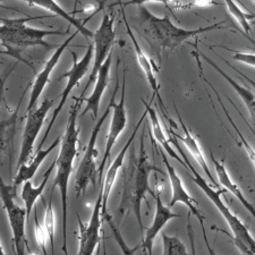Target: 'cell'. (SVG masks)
I'll return each mask as SVG.
<instances>
[{
  "label": "cell",
  "instance_id": "8fae6325",
  "mask_svg": "<svg viewBox=\"0 0 255 255\" xmlns=\"http://www.w3.org/2000/svg\"><path fill=\"white\" fill-rule=\"evenodd\" d=\"M53 105H55V100L46 98L43 99L42 102H41L38 109L32 110L31 113L27 114L26 125L23 131L22 144H20L17 168L30 160L33 149H34V143L36 141V137H38L39 133L41 129H42V126L44 124V122H46L47 115L50 112Z\"/></svg>",
  "mask_w": 255,
  "mask_h": 255
},
{
  "label": "cell",
  "instance_id": "ab89813d",
  "mask_svg": "<svg viewBox=\"0 0 255 255\" xmlns=\"http://www.w3.org/2000/svg\"><path fill=\"white\" fill-rule=\"evenodd\" d=\"M0 79H1V74H0Z\"/></svg>",
  "mask_w": 255,
  "mask_h": 255
},
{
  "label": "cell",
  "instance_id": "e0dca14e",
  "mask_svg": "<svg viewBox=\"0 0 255 255\" xmlns=\"http://www.w3.org/2000/svg\"><path fill=\"white\" fill-rule=\"evenodd\" d=\"M147 116L146 112H144L143 115L139 118V121L137 122V124L135 125L134 129H133V133L130 134V136L127 139V142L125 143V145L123 146V149L121 150V152L117 154V157L115 158L114 161L110 164V167L108 168V170H107V174L105 176V180H104V184L101 185V194H102V215L106 213L108 211V200H109V195L110 193H112L113 188L115 186V183H116L117 180V177H118V172L119 170L122 169L123 164H124V160L125 157L127 155V151L131 145V143H133L134 138L136 137V134L139 129V127L143 124L144 119Z\"/></svg>",
  "mask_w": 255,
  "mask_h": 255
},
{
  "label": "cell",
  "instance_id": "6da1fadb",
  "mask_svg": "<svg viewBox=\"0 0 255 255\" xmlns=\"http://www.w3.org/2000/svg\"><path fill=\"white\" fill-rule=\"evenodd\" d=\"M137 17L139 31L146 42L149 43L152 55L158 58L159 66L161 64L163 53L175 51L184 42L192 38H196L203 33L221 30L225 24V20H221V22L204 27L187 30V28L175 25L168 15L159 17L152 14L143 3H138Z\"/></svg>",
  "mask_w": 255,
  "mask_h": 255
},
{
  "label": "cell",
  "instance_id": "f546056e",
  "mask_svg": "<svg viewBox=\"0 0 255 255\" xmlns=\"http://www.w3.org/2000/svg\"><path fill=\"white\" fill-rule=\"evenodd\" d=\"M162 255H190L186 246L177 236L162 234Z\"/></svg>",
  "mask_w": 255,
  "mask_h": 255
},
{
  "label": "cell",
  "instance_id": "4fadbf2b",
  "mask_svg": "<svg viewBox=\"0 0 255 255\" xmlns=\"http://www.w3.org/2000/svg\"><path fill=\"white\" fill-rule=\"evenodd\" d=\"M155 147L159 150L160 155H161L162 158V161L164 163V166H166L167 175H168V178H169V183L171 186V199L167 207L171 209L174 208L177 203H182L188 210H190V213H192L193 216L196 217L197 220L204 219V217L201 215L199 207H197V202L195 201L194 197L191 196V194L187 192L186 188H185L182 178H180L179 175L177 174L175 167L172 166V164H170L169 160H168V155L164 153L161 149H159V146L155 145Z\"/></svg>",
  "mask_w": 255,
  "mask_h": 255
},
{
  "label": "cell",
  "instance_id": "8992f818",
  "mask_svg": "<svg viewBox=\"0 0 255 255\" xmlns=\"http://www.w3.org/2000/svg\"><path fill=\"white\" fill-rule=\"evenodd\" d=\"M16 188L13 185H8L0 175V200L5 209L11 234H13V251L14 255H24L25 250L30 248L26 238V211L16 203Z\"/></svg>",
  "mask_w": 255,
  "mask_h": 255
},
{
  "label": "cell",
  "instance_id": "3957f363",
  "mask_svg": "<svg viewBox=\"0 0 255 255\" xmlns=\"http://www.w3.org/2000/svg\"><path fill=\"white\" fill-rule=\"evenodd\" d=\"M82 105V98L74 99V104L69 109V117L66 125L65 134L61 136L59 144L58 157L55 159L56 162V177L53 179L52 190L57 187L60 193L61 199V218H63V252L68 254L67 246V218H68V186L71 178L74 161H75L77 151H79V137L80 128L77 126L80 107ZM51 190V191H52Z\"/></svg>",
  "mask_w": 255,
  "mask_h": 255
},
{
  "label": "cell",
  "instance_id": "9a60e30c",
  "mask_svg": "<svg viewBox=\"0 0 255 255\" xmlns=\"http://www.w3.org/2000/svg\"><path fill=\"white\" fill-rule=\"evenodd\" d=\"M122 14H123V19H124V23H125L126 32L129 36L131 43H133V48H134V51H135V56H136L137 63L139 65V67H141L142 72L144 73V75H145L147 82H149V85H150V88L152 90V92H153L152 99H154V97H157L158 100H159L158 102L160 104V107H161L162 109H164V112H166V114H167V108H166V106H164L163 101H162V98L159 93L160 84H159L158 79H157V74L159 73V66L155 65L153 59H151V58H149V57H147L146 53L143 51L142 47L139 46L138 41L136 40V38H135L133 31H131V27L129 25V23L127 22L126 14H125L124 9H122Z\"/></svg>",
  "mask_w": 255,
  "mask_h": 255
},
{
  "label": "cell",
  "instance_id": "1f68e13d",
  "mask_svg": "<svg viewBox=\"0 0 255 255\" xmlns=\"http://www.w3.org/2000/svg\"><path fill=\"white\" fill-rule=\"evenodd\" d=\"M234 56L233 59L240 61L245 65H249L250 67H255V55L254 52H241V51H233Z\"/></svg>",
  "mask_w": 255,
  "mask_h": 255
},
{
  "label": "cell",
  "instance_id": "cb8c5ba5",
  "mask_svg": "<svg viewBox=\"0 0 255 255\" xmlns=\"http://www.w3.org/2000/svg\"><path fill=\"white\" fill-rule=\"evenodd\" d=\"M24 96H25V91L23 92L20 100L18 102V106L16 107V109L13 113L9 115V117H7L2 121H0V157L3 153H8V152L13 150V144H14V137L16 134V127H17L18 123V110L20 104Z\"/></svg>",
  "mask_w": 255,
  "mask_h": 255
},
{
  "label": "cell",
  "instance_id": "83f0119b",
  "mask_svg": "<svg viewBox=\"0 0 255 255\" xmlns=\"http://www.w3.org/2000/svg\"><path fill=\"white\" fill-rule=\"evenodd\" d=\"M43 227L48 234L49 242H50L51 255H55V234H56V213L55 209L52 205V193L49 199V202L46 207V212H44V220Z\"/></svg>",
  "mask_w": 255,
  "mask_h": 255
},
{
  "label": "cell",
  "instance_id": "603a6c76",
  "mask_svg": "<svg viewBox=\"0 0 255 255\" xmlns=\"http://www.w3.org/2000/svg\"><path fill=\"white\" fill-rule=\"evenodd\" d=\"M55 167H56V162H55V160H53L52 163L50 164V167L48 168L46 174H44L42 182H41L38 186H34L31 180H27V182L23 184L20 197H22V201L24 202V209H25V211H26L27 220L31 216V212L33 210V207H34V204L36 202V200L40 199V197H42L43 192H44V190H46V186L49 182V178H50V176L53 172Z\"/></svg>",
  "mask_w": 255,
  "mask_h": 255
},
{
  "label": "cell",
  "instance_id": "5b68a950",
  "mask_svg": "<svg viewBox=\"0 0 255 255\" xmlns=\"http://www.w3.org/2000/svg\"><path fill=\"white\" fill-rule=\"evenodd\" d=\"M187 169L192 171L190 174V177L193 179V182L195 183L197 187H200L203 193L207 195L208 199L211 201L213 205L217 208L218 211L221 213V216L224 217L226 223L228 224L230 230H232L233 235L232 240L234 244L236 245V248L240 250L242 255H255V241L252 234L250 233V230L243 221L238 218L235 213L232 212L227 204L221 200V195L225 193V190H216L215 187L211 186L207 180H205L199 172L195 170V168L193 167L191 162L187 164Z\"/></svg>",
  "mask_w": 255,
  "mask_h": 255
},
{
  "label": "cell",
  "instance_id": "d6a6232c",
  "mask_svg": "<svg viewBox=\"0 0 255 255\" xmlns=\"http://www.w3.org/2000/svg\"><path fill=\"white\" fill-rule=\"evenodd\" d=\"M187 235H188V238H190V242H191V255H196L194 230H193V227H192L190 215H188V219H187Z\"/></svg>",
  "mask_w": 255,
  "mask_h": 255
},
{
  "label": "cell",
  "instance_id": "5bb4252c",
  "mask_svg": "<svg viewBox=\"0 0 255 255\" xmlns=\"http://www.w3.org/2000/svg\"><path fill=\"white\" fill-rule=\"evenodd\" d=\"M155 211L153 216V220L146 232L144 233L142 237V243L139 248H142L143 253L145 255H153V244L157 236L161 233V230L164 228L171 219H176V218L182 217L178 213H175L171 211L170 208H168L166 204L163 203L160 195V192L157 191L155 193Z\"/></svg>",
  "mask_w": 255,
  "mask_h": 255
},
{
  "label": "cell",
  "instance_id": "ac0fdd59",
  "mask_svg": "<svg viewBox=\"0 0 255 255\" xmlns=\"http://www.w3.org/2000/svg\"><path fill=\"white\" fill-rule=\"evenodd\" d=\"M112 59H113V52L108 56V58L106 59L104 65L101 66L100 71H99L96 84H94V89L91 93V96L88 98H82V100L86 102V106L82 113L81 117H84L86 114L91 112L93 119L98 118L99 109H100V102L101 99L104 97V93L106 89L108 88L109 80H110V67H112Z\"/></svg>",
  "mask_w": 255,
  "mask_h": 255
},
{
  "label": "cell",
  "instance_id": "e575fe53",
  "mask_svg": "<svg viewBox=\"0 0 255 255\" xmlns=\"http://www.w3.org/2000/svg\"><path fill=\"white\" fill-rule=\"evenodd\" d=\"M14 67H15V66H14ZM14 67L11 68V69H9V72H7L6 75L3 76V77L1 76V79H0V105H1V102L3 100V96H5V84H6V81L8 79V76H9L10 74H11V72H13Z\"/></svg>",
  "mask_w": 255,
  "mask_h": 255
},
{
  "label": "cell",
  "instance_id": "4316f807",
  "mask_svg": "<svg viewBox=\"0 0 255 255\" xmlns=\"http://www.w3.org/2000/svg\"><path fill=\"white\" fill-rule=\"evenodd\" d=\"M226 7H227L229 14L235 18V20L242 26L244 32L250 34L251 31H252V28H251V25H250V20L254 19V14H251V13H248V11L243 10L236 2L232 1V0L226 1Z\"/></svg>",
  "mask_w": 255,
  "mask_h": 255
},
{
  "label": "cell",
  "instance_id": "4dcf8cb0",
  "mask_svg": "<svg viewBox=\"0 0 255 255\" xmlns=\"http://www.w3.org/2000/svg\"><path fill=\"white\" fill-rule=\"evenodd\" d=\"M34 233H35V241H36V243H38L41 252H42L43 255H47L46 246H47V243L49 241V237H48L46 229H44V227H43V225L40 223L38 213L36 212L34 215Z\"/></svg>",
  "mask_w": 255,
  "mask_h": 255
},
{
  "label": "cell",
  "instance_id": "f1b7e54d",
  "mask_svg": "<svg viewBox=\"0 0 255 255\" xmlns=\"http://www.w3.org/2000/svg\"><path fill=\"white\" fill-rule=\"evenodd\" d=\"M102 218L108 223L110 230H112L113 233V236H114V240L116 241L117 245L119 246V249H121L123 255H135V252L139 249V246H136V248H130V246L127 244L126 241L124 240V237H123L121 230H119L118 226L115 224V221L113 220V217L109 215V212L107 211L106 213L102 215Z\"/></svg>",
  "mask_w": 255,
  "mask_h": 255
},
{
  "label": "cell",
  "instance_id": "d4e9b609",
  "mask_svg": "<svg viewBox=\"0 0 255 255\" xmlns=\"http://www.w3.org/2000/svg\"><path fill=\"white\" fill-rule=\"evenodd\" d=\"M196 52H197V55L202 57V58H203L205 61H207V63H208L209 65H211L212 67L215 68L216 71H217L218 73H219L220 75L223 76L226 81H227V83H229L230 86H232V88H233L234 90H235L236 93H237L238 96H240V98L242 99V101L244 102V105H245L246 107H248L249 113H250V115H251V118L253 119V118H254V109H255V97H254L253 90L248 89V88H245V86H242L241 84H238L237 82L233 79V77H230L227 73H226L225 71H223V69H221V68L219 67V66H218L212 59L208 58V56L204 55V53H203L202 51L197 50V49H196Z\"/></svg>",
  "mask_w": 255,
  "mask_h": 255
},
{
  "label": "cell",
  "instance_id": "30bf717a",
  "mask_svg": "<svg viewBox=\"0 0 255 255\" xmlns=\"http://www.w3.org/2000/svg\"><path fill=\"white\" fill-rule=\"evenodd\" d=\"M72 55H73V65H72L71 69H69L68 72H66L65 74H63L59 79V80L67 79V83H66L64 91H63V93H61L60 101H59L58 106H57L55 110H53L52 117L50 119V122H49L47 130H46V133H44L42 139H41L38 149H42L44 142H46V139L48 138L49 134H50L53 124H55L57 118H58L61 109L64 108V105L66 104V101H67V99L69 98V96H71V92L73 91L75 86L79 85L80 81L83 79V77L85 76V74L88 73L90 66H91L92 58H93V46L92 44H89V47H88V49H86L84 56L82 57L81 60H77V55L75 52L72 51Z\"/></svg>",
  "mask_w": 255,
  "mask_h": 255
},
{
  "label": "cell",
  "instance_id": "f35d334b",
  "mask_svg": "<svg viewBox=\"0 0 255 255\" xmlns=\"http://www.w3.org/2000/svg\"><path fill=\"white\" fill-rule=\"evenodd\" d=\"M0 7H2V5H1V2H0Z\"/></svg>",
  "mask_w": 255,
  "mask_h": 255
},
{
  "label": "cell",
  "instance_id": "2e32d148",
  "mask_svg": "<svg viewBox=\"0 0 255 255\" xmlns=\"http://www.w3.org/2000/svg\"><path fill=\"white\" fill-rule=\"evenodd\" d=\"M77 33H79L77 31L75 33H73V35L66 39L64 41V43L59 44V46L55 49V51H53L50 58L48 59L46 65H44V67L42 68V71H41L39 74H35V79L33 81V84H32L30 100H28L27 108H26V115L34 109L36 102H38L39 98L41 97V94H42L44 88H46L47 84L49 83V81H50V75L52 71L56 68V66L58 65L61 56H63L64 51L66 50V48H67L69 46V43L75 39Z\"/></svg>",
  "mask_w": 255,
  "mask_h": 255
},
{
  "label": "cell",
  "instance_id": "8d00e7d4",
  "mask_svg": "<svg viewBox=\"0 0 255 255\" xmlns=\"http://www.w3.org/2000/svg\"><path fill=\"white\" fill-rule=\"evenodd\" d=\"M27 252H28V255H38L36 253H34V252H32V251L30 250V248L27 249Z\"/></svg>",
  "mask_w": 255,
  "mask_h": 255
},
{
  "label": "cell",
  "instance_id": "836d02e7",
  "mask_svg": "<svg viewBox=\"0 0 255 255\" xmlns=\"http://www.w3.org/2000/svg\"><path fill=\"white\" fill-rule=\"evenodd\" d=\"M199 224H200V226H201V230H202L203 240H204V243H205V246H207V250H208L209 255H218V253L216 252V251L213 250V249L211 248V245L209 244L208 235H207V229H205V225H204V219L199 220Z\"/></svg>",
  "mask_w": 255,
  "mask_h": 255
},
{
  "label": "cell",
  "instance_id": "74e56055",
  "mask_svg": "<svg viewBox=\"0 0 255 255\" xmlns=\"http://www.w3.org/2000/svg\"><path fill=\"white\" fill-rule=\"evenodd\" d=\"M104 255H107V252H106V248H104Z\"/></svg>",
  "mask_w": 255,
  "mask_h": 255
},
{
  "label": "cell",
  "instance_id": "7402d4cb",
  "mask_svg": "<svg viewBox=\"0 0 255 255\" xmlns=\"http://www.w3.org/2000/svg\"><path fill=\"white\" fill-rule=\"evenodd\" d=\"M210 158H211L213 166H215V170H216V175L218 177V180H219L221 186L224 187V190L232 193V194L242 203V205L245 208V210H248V211L251 213V216H255L254 205L251 203L248 199H246V197L244 196V193L242 192L240 186H238V185L234 182L233 178L229 175L227 168H226V166H225V163L223 161H220V160L216 159L215 155L212 154V152L210 153Z\"/></svg>",
  "mask_w": 255,
  "mask_h": 255
},
{
  "label": "cell",
  "instance_id": "ffe728a7",
  "mask_svg": "<svg viewBox=\"0 0 255 255\" xmlns=\"http://www.w3.org/2000/svg\"><path fill=\"white\" fill-rule=\"evenodd\" d=\"M60 142H61V135H59L58 137H56L55 141H53L50 145L47 146L46 149H38V152H36L33 157H31L28 161L23 163L22 166H19L14 177L13 186L15 188H17V186H19V185L24 184L25 182H27V180H31L33 177L35 176L36 171L39 170L40 166L42 164L44 160H46L48 155L50 154L57 146H59Z\"/></svg>",
  "mask_w": 255,
  "mask_h": 255
},
{
  "label": "cell",
  "instance_id": "484cf974",
  "mask_svg": "<svg viewBox=\"0 0 255 255\" xmlns=\"http://www.w3.org/2000/svg\"><path fill=\"white\" fill-rule=\"evenodd\" d=\"M27 5L28 6H34V7H40V8H42V9L51 11V13H53L55 15L59 16V17L67 20V22L71 24V25H73L74 27L76 28L77 32L84 35L85 39L89 40L90 38H93V32L88 30L82 20L75 18L71 14L66 13V10H64L63 8H61L56 1H51V0H47V1H28Z\"/></svg>",
  "mask_w": 255,
  "mask_h": 255
},
{
  "label": "cell",
  "instance_id": "44dd1931",
  "mask_svg": "<svg viewBox=\"0 0 255 255\" xmlns=\"http://www.w3.org/2000/svg\"><path fill=\"white\" fill-rule=\"evenodd\" d=\"M142 102L144 107H145V112L147 114V116L150 118V133H151V137L154 138L155 141L158 142L159 144V147L161 149L162 151L166 152L167 155H169L172 159H175L177 162H179L180 164H183V167H185L187 169V166L186 163L184 162V160L180 158V155L175 152V150L172 149L171 146V143L169 141V137L167 136L166 133H164V130L162 128V124L161 122H160V119L157 115V112L152 108V101L150 102H145L142 99Z\"/></svg>",
  "mask_w": 255,
  "mask_h": 255
},
{
  "label": "cell",
  "instance_id": "d590c367",
  "mask_svg": "<svg viewBox=\"0 0 255 255\" xmlns=\"http://www.w3.org/2000/svg\"><path fill=\"white\" fill-rule=\"evenodd\" d=\"M0 255H6L5 250H3V246H2V243L1 240H0Z\"/></svg>",
  "mask_w": 255,
  "mask_h": 255
},
{
  "label": "cell",
  "instance_id": "277c9868",
  "mask_svg": "<svg viewBox=\"0 0 255 255\" xmlns=\"http://www.w3.org/2000/svg\"><path fill=\"white\" fill-rule=\"evenodd\" d=\"M35 17L24 18H0V43L6 49L5 51H0L3 55L10 56L13 58L22 61L35 72L31 63L23 58L22 52L28 48L41 46L43 48H57L46 41L47 36L50 35H65L67 32L61 30H43V28H35L27 25V22Z\"/></svg>",
  "mask_w": 255,
  "mask_h": 255
},
{
  "label": "cell",
  "instance_id": "ba28073f",
  "mask_svg": "<svg viewBox=\"0 0 255 255\" xmlns=\"http://www.w3.org/2000/svg\"><path fill=\"white\" fill-rule=\"evenodd\" d=\"M119 80H118V74H117V80H116V86H115L113 97L110 99L112 101V122H110L109 130L107 134L106 139V146H105V153L102 160L100 162V167L98 168L99 172V178H102V172L105 170V167L107 162L109 161L110 155H112V151L114 149L115 144H116L118 137L121 136V134L124 131L125 127L127 125V114L125 108V93H126V68L124 67V72H123V82H122V96L119 101L116 104V94L118 92L119 88Z\"/></svg>",
  "mask_w": 255,
  "mask_h": 255
},
{
  "label": "cell",
  "instance_id": "d6986e66",
  "mask_svg": "<svg viewBox=\"0 0 255 255\" xmlns=\"http://www.w3.org/2000/svg\"><path fill=\"white\" fill-rule=\"evenodd\" d=\"M177 115H178L179 124H180V126H182L183 131H184V135L182 136V135L176 134L175 131L172 130L171 128H169V133L172 135V136H175L177 139H180V141L184 143V145L186 146V149L188 150V152H190L192 157L194 158V160L197 162V164H199V166L202 168V170L204 171V174L209 177L210 182L212 183L213 187H217L218 184L216 182V179L213 178L211 171H210L209 164L207 162V159H205V155H204V152L202 150V147H201L199 142H197L196 137L194 136V135H193L192 130L188 129V127L185 125V123L182 121V117H180L178 110H177ZM218 187H219V186H218Z\"/></svg>",
  "mask_w": 255,
  "mask_h": 255
},
{
  "label": "cell",
  "instance_id": "7c38bea8",
  "mask_svg": "<svg viewBox=\"0 0 255 255\" xmlns=\"http://www.w3.org/2000/svg\"><path fill=\"white\" fill-rule=\"evenodd\" d=\"M79 219V252L77 255H93L101 243V227H102V194L101 190L94 203L91 217L88 224L82 223Z\"/></svg>",
  "mask_w": 255,
  "mask_h": 255
},
{
  "label": "cell",
  "instance_id": "9c48e42d",
  "mask_svg": "<svg viewBox=\"0 0 255 255\" xmlns=\"http://www.w3.org/2000/svg\"><path fill=\"white\" fill-rule=\"evenodd\" d=\"M114 24V13H106L102 17L100 26L93 33V68L91 74H90L88 83H86L83 92H82L81 98H84V94L88 91L90 85L96 81L101 66L104 65L108 56L113 52L115 38H116Z\"/></svg>",
  "mask_w": 255,
  "mask_h": 255
},
{
  "label": "cell",
  "instance_id": "7a4b0ae2",
  "mask_svg": "<svg viewBox=\"0 0 255 255\" xmlns=\"http://www.w3.org/2000/svg\"><path fill=\"white\" fill-rule=\"evenodd\" d=\"M145 129H143L139 137L138 153L131 149L129 163L125 170L123 195L118 210L122 217L128 216L129 213L136 217L141 236L144 235V226L142 221V203L146 201V194L149 193L155 196V193L150 188V176L152 172H162L155 164H152L147 157L145 144H144Z\"/></svg>",
  "mask_w": 255,
  "mask_h": 255
},
{
  "label": "cell",
  "instance_id": "52a82bcc",
  "mask_svg": "<svg viewBox=\"0 0 255 255\" xmlns=\"http://www.w3.org/2000/svg\"><path fill=\"white\" fill-rule=\"evenodd\" d=\"M110 112H112V101L109 102V105L105 110V113L102 114V116L98 119L97 124L94 126L93 130L91 131V135H90L89 143L85 147L83 158L81 160V163L79 164V168H77L75 176V190L77 197H80L81 194H85L89 185H93V186L97 185V179L99 178L97 166V141L106 119L109 117Z\"/></svg>",
  "mask_w": 255,
  "mask_h": 255
}]
</instances>
